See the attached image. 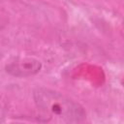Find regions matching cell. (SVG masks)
<instances>
[{
	"mask_svg": "<svg viewBox=\"0 0 124 124\" xmlns=\"http://www.w3.org/2000/svg\"><path fill=\"white\" fill-rule=\"evenodd\" d=\"M42 69V62L34 57H16L6 66V72L16 78H28L37 75Z\"/></svg>",
	"mask_w": 124,
	"mask_h": 124,
	"instance_id": "7a4b0ae2",
	"label": "cell"
},
{
	"mask_svg": "<svg viewBox=\"0 0 124 124\" xmlns=\"http://www.w3.org/2000/svg\"><path fill=\"white\" fill-rule=\"evenodd\" d=\"M36 107L49 117L65 123H80L86 118L81 105L66 95L46 87H37L33 91Z\"/></svg>",
	"mask_w": 124,
	"mask_h": 124,
	"instance_id": "6da1fadb",
	"label": "cell"
},
{
	"mask_svg": "<svg viewBox=\"0 0 124 124\" xmlns=\"http://www.w3.org/2000/svg\"><path fill=\"white\" fill-rule=\"evenodd\" d=\"M5 112H6V106L2 101H0V121H2V118L5 117Z\"/></svg>",
	"mask_w": 124,
	"mask_h": 124,
	"instance_id": "3957f363",
	"label": "cell"
},
{
	"mask_svg": "<svg viewBox=\"0 0 124 124\" xmlns=\"http://www.w3.org/2000/svg\"><path fill=\"white\" fill-rule=\"evenodd\" d=\"M6 25H7V19L2 17V16H0V31L2 29H4Z\"/></svg>",
	"mask_w": 124,
	"mask_h": 124,
	"instance_id": "277c9868",
	"label": "cell"
}]
</instances>
